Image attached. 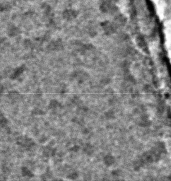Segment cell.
<instances>
[{
  "label": "cell",
  "mask_w": 171,
  "mask_h": 181,
  "mask_svg": "<svg viewBox=\"0 0 171 181\" xmlns=\"http://www.w3.org/2000/svg\"><path fill=\"white\" fill-rule=\"evenodd\" d=\"M16 144L19 146L24 148L26 151H31L33 148L35 146V143L32 139L27 136H20L16 139Z\"/></svg>",
  "instance_id": "obj_1"
},
{
  "label": "cell",
  "mask_w": 171,
  "mask_h": 181,
  "mask_svg": "<svg viewBox=\"0 0 171 181\" xmlns=\"http://www.w3.org/2000/svg\"><path fill=\"white\" fill-rule=\"evenodd\" d=\"M89 77L88 74L83 71H75L71 73V79L75 80L78 84H82Z\"/></svg>",
  "instance_id": "obj_2"
},
{
  "label": "cell",
  "mask_w": 171,
  "mask_h": 181,
  "mask_svg": "<svg viewBox=\"0 0 171 181\" xmlns=\"http://www.w3.org/2000/svg\"><path fill=\"white\" fill-rule=\"evenodd\" d=\"M100 10L104 14H110L114 12L115 7L111 2V0H101Z\"/></svg>",
  "instance_id": "obj_3"
},
{
  "label": "cell",
  "mask_w": 171,
  "mask_h": 181,
  "mask_svg": "<svg viewBox=\"0 0 171 181\" xmlns=\"http://www.w3.org/2000/svg\"><path fill=\"white\" fill-rule=\"evenodd\" d=\"M103 33L106 35H110L115 32V25L114 23H111L108 21L102 22L101 24Z\"/></svg>",
  "instance_id": "obj_4"
},
{
  "label": "cell",
  "mask_w": 171,
  "mask_h": 181,
  "mask_svg": "<svg viewBox=\"0 0 171 181\" xmlns=\"http://www.w3.org/2000/svg\"><path fill=\"white\" fill-rule=\"evenodd\" d=\"M63 48L64 45L62 40L61 39H57L49 43L47 46V50L49 51H60L62 50Z\"/></svg>",
  "instance_id": "obj_5"
},
{
  "label": "cell",
  "mask_w": 171,
  "mask_h": 181,
  "mask_svg": "<svg viewBox=\"0 0 171 181\" xmlns=\"http://www.w3.org/2000/svg\"><path fill=\"white\" fill-rule=\"evenodd\" d=\"M78 12L74 9H66L62 13L63 19L67 21H71L77 18Z\"/></svg>",
  "instance_id": "obj_6"
},
{
  "label": "cell",
  "mask_w": 171,
  "mask_h": 181,
  "mask_svg": "<svg viewBox=\"0 0 171 181\" xmlns=\"http://www.w3.org/2000/svg\"><path fill=\"white\" fill-rule=\"evenodd\" d=\"M25 70H26V67H25V65H21L19 66V67H16L14 70H13L12 73L11 74V75H10V79H11V80L17 79L18 78L20 77V76L23 75V73L25 72Z\"/></svg>",
  "instance_id": "obj_7"
},
{
  "label": "cell",
  "mask_w": 171,
  "mask_h": 181,
  "mask_svg": "<svg viewBox=\"0 0 171 181\" xmlns=\"http://www.w3.org/2000/svg\"><path fill=\"white\" fill-rule=\"evenodd\" d=\"M56 153H57V150H56L55 148H53L52 147L48 145V146H46L44 149H43V156H45V158H50L55 156Z\"/></svg>",
  "instance_id": "obj_8"
},
{
  "label": "cell",
  "mask_w": 171,
  "mask_h": 181,
  "mask_svg": "<svg viewBox=\"0 0 171 181\" xmlns=\"http://www.w3.org/2000/svg\"><path fill=\"white\" fill-rule=\"evenodd\" d=\"M21 33V30L15 25H10L7 28V34L10 38L16 37Z\"/></svg>",
  "instance_id": "obj_9"
},
{
  "label": "cell",
  "mask_w": 171,
  "mask_h": 181,
  "mask_svg": "<svg viewBox=\"0 0 171 181\" xmlns=\"http://www.w3.org/2000/svg\"><path fill=\"white\" fill-rule=\"evenodd\" d=\"M82 151L83 152V154L86 155V156H91L93 155L95 149H94V147L91 143H86L84 144V146L83 147Z\"/></svg>",
  "instance_id": "obj_10"
},
{
  "label": "cell",
  "mask_w": 171,
  "mask_h": 181,
  "mask_svg": "<svg viewBox=\"0 0 171 181\" xmlns=\"http://www.w3.org/2000/svg\"><path fill=\"white\" fill-rule=\"evenodd\" d=\"M21 173L23 177L27 179H30L34 177V173L27 166H22L21 168Z\"/></svg>",
  "instance_id": "obj_11"
},
{
  "label": "cell",
  "mask_w": 171,
  "mask_h": 181,
  "mask_svg": "<svg viewBox=\"0 0 171 181\" xmlns=\"http://www.w3.org/2000/svg\"><path fill=\"white\" fill-rule=\"evenodd\" d=\"M48 108L52 111H57V110L62 108V105L61 102L57 100V99H52L48 104Z\"/></svg>",
  "instance_id": "obj_12"
},
{
  "label": "cell",
  "mask_w": 171,
  "mask_h": 181,
  "mask_svg": "<svg viewBox=\"0 0 171 181\" xmlns=\"http://www.w3.org/2000/svg\"><path fill=\"white\" fill-rule=\"evenodd\" d=\"M103 164L106 167H110L113 165L115 163V157L111 154H106V156L103 157Z\"/></svg>",
  "instance_id": "obj_13"
},
{
  "label": "cell",
  "mask_w": 171,
  "mask_h": 181,
  "mask_svg": "<svg viewBox=\"0 0 171 181\" xmlns=\"http://www.w3.org/2000/svg\"><path fill=\"white\" fill-rule=\"evenodd\" d=\"M94 48H95V47L92 44H81L79 50L81 54H84V53L88 52V51L93 50Z\"/></svg>",
  "instance_id": "obj_14"
},
{
  "label": "cell",
  "mask_w": 171,
  "mask_h": 181,
  "mask_svg": "<svg viewBox=\"0 0 171 181\" xmlns=\"http://www.w3.org/2000/svg\"><path fill=\"white\" fill-rule=\"evenodd\" d=\"M21 97V94L19 92H17L16 91H13L9 92V98L11 99L12 101H16L19 99Z\"/></svg>",
  "instance_id": "obj_15"
},
{
  "label": "cell",
  "mask_w": 171,
  "mask_h": 181,
  "mask_svg": "<svg viewBox=\"0 0 171 181\" xmlns=\"http://www.w3.org/2000/svg\"><path fill=\"white\" fill-rule=\"evenodd\" d=\"M88 111V107L86 106H78L77 109H76V112H77V113L79 115H84L87 113Z\"/></svg>",
  "instance_id": "obj_16"
},
{
  "label": "cell",
  "mask_w": 171,
  "mask_h": 181,
  "mask_svg": "<svg viewBox=\"0 0 171 181\" xmlns=\"http://www.w3.org/2000/svg\"><path fill=\"white\" fill-rule=\"evenodd\" d=\"M104 117L106 118V120H113L115 116L114 112L112 111V110H109V111L105 112Z\"/></svg>",
  "instance_id": "obj_17"
},
{
  "label": "cell",
  "mask_w": 171,
  "mask_h": 181,
  "mask_svg": "<svg viewBox=\"0 0 171 181\" xmlns=\"http://www.w3.org/2000/svg\"><path fill=\"white\" fill-rule=\"evenodd\" d=\"M32 114L34 115H45V112L39 108H35L32 111Z\"/></svg>",
  "instance_id": "obj_18"
},
{
  "label": "cell",
  "mask_w": 171,
  "mask_h": 181,
  "mask_svg": "<svg viewBox=\"0 0 171 181\" xmlns=\"http://www.w3.org/2000/svg\"><path fill=\"white\" fill-rule=\"evenodd\" d=\"M78 177H79V174L76 171L71 172L67 176V179L69 180H76V179H77Z\"/></svg>",
  "instance_id": "obj_19"
},
{
  "label": "cell",
  "mask_w": 171,
  "mask_h": 181,
  "mask_svg": "<svg viewBox=\"0 0 171 181\" xmlns=\"http://www.w3.org/2000/svg\"><path fill=\"white\" fill-rule=\"evenodd\" d=\"M80 149H81L80 146H79V145L77 144H75V145H73V146L71 147L70 149H69V151L72 153H77L80 151Z\"/></svg>",
  "instance_id": "obj_20"
},
{
  "label": "cell",
  "mask_w": 171,
  "mask_h": 181,
  "mask_svg": "<svg viewBox=\"0 0 171 181\" xmlns=\"http://www.w3.org/2000/svg\"><path fill=\"white\" fill-rule=\"evenodd\" d=\"M24 48H27V49H30V48H33V44L32 42L30 41L29 39H25L24 42Z\"/></svg>",
  "instance_id": "obj_21"
},
{
  "label": "cell",
  "mask_w": 171,
  "mask_h": 181,
  "mask_svg": "<svg viewBox=\"0 0 171 181\" xmlns=\"http://www.w3.org/2000/svg\"><path fill=\"white\" fill-rule=\"evenodd\" d=\"M81 102H82V101H81V99L79 98L78 96H75L72 98V103L74 104V105L79 106L81 105Z\"/></svg>",
  "instance_id": "obj_22"
},
{
  "label": "cell",
  "mask_w": 171,
  "mask_h": 181,
  "mask_svg": "<svg viewBox=\"0 0 171 181\" xmlns=\"http://www.w3.org/2000/svg\"><path fill=\"white\" fill-rule=\"evenodd\" d=\"M0 122H1L2 127H5L7 124V123H8V120H7V119L5 118L2 114H1V120H0Z\"/></svg>",
  "instance_id": "obj_23"
},
{
  "label": "cell",
  "mask_w": 171,
  "mask_h": 181,
  "mask_svg": "<svg viewBox=\"0 0 171 181\" xmlns=\"http://www.w3.org/2000/svg\"><path fill=\"white\" fill-rule=\"evenodd\" d=\"M88 35H90V37L91 38H94L95 36H96L97 35V32H96V29H94V28H91V29H89L88 30Z\"/></svg>",
  "instance_id": "obj_24"
},
{
  "label": "cell",
  "mask_w": 171,
  "mask_h": 181,
  "mask_svg": "<svg viewBox=\"0 0 171 181\" xmlns=\"http://www.w3.org/2000/svg\"><path fill=\"white\" fill-rule=\"evenodd\" d=\"M110 81H111L110 79H109L108 77H105L101 80V84H102L103 85H108V84L110 83Z\"/></svg>",
  "instance_id": "obj_25"
}]
</instances>
